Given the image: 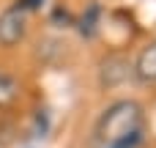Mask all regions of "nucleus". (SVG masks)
<instances>
[{"instance_id": "obj_5", "label": "nucleus", "mask_w": 156, "mask_h": 148, "mask_svg": "<svg viewBox=\"0 0 156 148\" xmlns=\"http://www.w3.org/2000/svg\"><path fill=\"white\" fill-rule=\"evenodd\" d=\"M140 140H143V129H140V132H132V135H126V137H121V140H115V143H110L107 148H137Z\"/></svg>"}, {"instance_id": "obj_6", "label": "nucleus", "mask_w": 156, "mask_h": 148, "mask_svg": "<svg viewBox=\"0 0 156 148\" xmlns=\"http://www.w3.org/2000/svg\"><path fill=\"white\" fill-rule=\"evenodd\" d=\"M96 16H99V8L93 5V8L88 11V16H82V33H93V27H96V25H93Z\"/></svg>"}, {"instance_id": "obj_7", "label": "nucleus", "mask_w": 156, "mask_h": 148, "mask_svg": "<svg viewBox=\"0 0 156 148\" xmlns=\"http://www.w3.org/2000/svg\"><path fill=\"white\" fill-rule=\"evenodd\" d=\"M16 3H19V5H22L25 11H36V8H38V5H41L44 0H16Z\"/></svg>"}, {"instance_id": "obj_2", "label": "nucleus", "mask_w": 156, "mask_h": 148, "mask_svg": "<svg viewBox=\"0 0 156 148\" xmlns=\"http://www.w3.org/2000/svg\"><path fill=\"white\" fill-rule=\"evenodd\" d=\"M27 30V11L16 3L0 14V47H14L25 38Z\"/></svg>"}, {"instance_id": "obj_4", "label": "nucleus", "mask_w": 156, "mask_h": 148, "mask_svg": "<svg viewBox=\"0 0 156 148\" xmlns=\"http://www.w3.org/2000/svg\"><path fill=\"white\" fill-rule=\"evenodd\" d=\"M16 99H19V82H16V77H11L8 71H0V110L11 107Z\"/></svg>"}, {"instance_id": "obj_3", "label": "nucleus", "mask_w": 156, "mask_h": 148, "mask_svg": "<svg viewBox=\"0 0 156 148\" xmlns=\"http://www.w3.org/2000/svg\"><path fill=\"white\" fill-rule=\"evenodd\" d=\"M134 74H137L143 82H156V41L148 44V47L140 52V58H137V63H134Z\"/></svg>"}, {"instance_id": "obj_1", "label": "nucleus", "mask_w": 156, "mask_h": 148, "mask_svg": "<svg viewBox=\"0 0 156 148\" xmlns=\"http://www.w3.org/2000/svg\"><path fill=\"white\" fill-rule=\"evenodd\" d=\"M143 129V107L137 102H115L104 110V115L99 118V126H96V135L101 143H115L132 132H140Z\"/></svg>"}]
</instances>
